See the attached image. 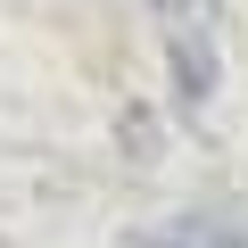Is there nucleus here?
I'll list each match as a JSON object with an SVG mask.
<instances>
[{
  "instance_id": "obj_2",
  "label": "nucleus",
  "mask_w": 248,
  "mask_h": 248,
  "mask_svg": "<svg viewBox=\"0 0 248 248\" xmlns=\"http://www.w3.org/2000/svg\"><path fill=\"white\" fill-rule=\"evenodd\" d=\"M133 248H248V232L232 223V215H174V223H149Z\"/></svg>"
},
{
  "instance_id": "obj_1",
  "label": "nucleus",
  "mask_w": 248,
  "mask_h": 248,
  "mask_svg": "<svg viewBox=\"0 0 248 248\" xmlns=\"http://www.w3.org/2000/svg\"><path fill=\"white\" fill-rule=\"evenodd\" d=\"M149 25L166 50V91L174 116H207V99L223 91V0H149Z\"/></svg>"
}]
</instances>
